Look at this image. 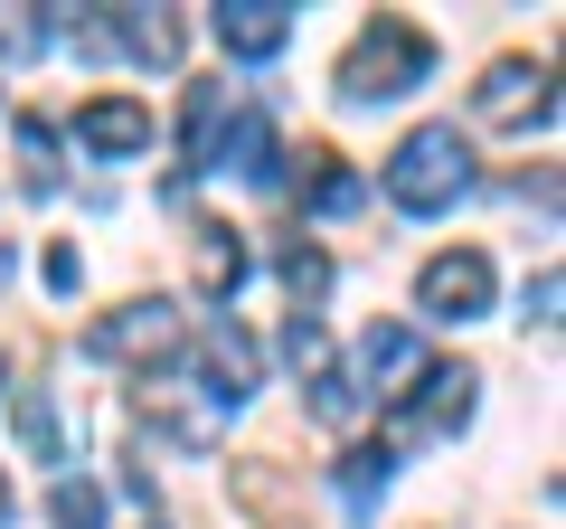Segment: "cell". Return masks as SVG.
Wrapping results in <instances>:
<instances>
[{
  "mask_svg": "<svg viewBox=\"0 0 566 529\" xmlns=\"http://www.w3.org/2000/svg\"><path fill=\"white\" fill-rule=\"evenodd\" d=\"M463 189H472V143L453 123H416V133L387 152V199H397L406 218H444Z\"/></svg>",
  "mask_w": 566,
  "mask_h": 529,
  "instance_id": "cell-1",
  "label": "cell"
},
{
  "mask_svg": "<svg viewBox=\"0 0 566 529\" xmlns=\"http://www.w3.org/2000/svg\"><path fill=\"white\" fill-rule=\"evenodd\" d=\"M424 76H434V39H424L416 20L359 29L349 58H340V95H349V104H397V95H416Z\"/></svg>",
  "mask_w": 566,
  "mask_h": 529,
  "instance_id": "cell-2",
  "label": "cell"
},
{
  "mask_svg": "<svg viewBox=\"0 0 566 529\" xmlns=\"http://www.w3.org/2000/svg\"><path fill=\"white\" fill-rule=\"evenodd\" d=\"M180 341H189V322H180V303H123V312H104L95 331H85V350L95 360H133V369H161V360H180Z\"/></svg>",
  "mask_w": 566,
  "mask_h": 529,
  "instance_id": "cell-3",
  "label": "cell"
},
{
  "mask_svg": "<svg viewBox=\"0 0 566 529\" xmlns=\"http://www.w3.org/2000/svg\"><path fill=\"white\" fill-rule=\"evenodd\" d=\"M424 369H434V360H424V341H416L406 322H368V331H359V387H349V397H378V407H397Z\"/></svg>",
  "mask_w": 566,
  "mask_h": 529,
  "instance_id": "cell-4",
  "label": "cell"
},
{
  "mask_svg": "<svg viewBox=\"0 0 566 529\" xmlns=\"http://www.w3.org/2000/svg\"><path fill=\"white\" fill-rule=\"evenodd\" d=\"M472 387H482V378H472L463 360H453V369L434 360V369L397 397V435H463V426H472Z\"/></svg>",
  "mask_w": 566,
  "mask_h": 529,
  "instance_id": "cell-5",
  "label": "cell"
},
{
  "mask_svg": "<svg viewBox=\"0 0 566 529\" xmlns=\"http://www.w3.org/2000/svg\"><path fill=\"white\" fill-rule=\"evenodd\" d=\"M416 303L434 312V322H472V312H491V256H482V246L434 256V264L416 274Z\"/></svg>",
  "mask_w": 566,
  "mask_h": 529,
  "instance_id": "cell-6",
  "label": "cell"
},
{
  "mask_svg": "<svg viewBox=\"0 0 566 529\" xmlns=\"http://www.w3.org/2000/svg\"><path fill=\"white\" fill-rule=\"evenodd\" d=\"M472 114H482V123H547V114H557L547 66L538 58H501L482 85H472Z\"/></svg>",
  "mask_w": 566,
  "mask_h": 529,
  "instance_id": "cell-7",
  "label": "cell"
},
{
  "mask_svg": "<svg viewBox=\"0 0 566 529\" xmlns=\"http://www.w3.org/2000/svg\"><path fill=\"white\" fill-rule=\"evenodd\" d=\"M76 143L95 162H133V152H151V114L133 95H95V104H76Z\"/></svg>",
  "mask_w": 566,
  "mask_h": 529,
  "instance_id": "cell-8",
  "label": "cell"
},
{
  "mask_svg": "<svg viewBox=\"0 0 566 529\" xmlns=\"http://www.w3.org/2000/svg\"><path fill=\"white\" fill-rule=\"evenodd\" d=\"M208 29H218L227 58H274V48L293 39V10H283V0H227Z\"/></svg>",
  "mask_w": 566,
  "mask_h": 529,
  "instance_id": "cell-9",
  "label": "cell"
},
{
  "mask_svg": "<svg viewBox=\"0 0 566 529\" xmlns=\"http://www.w3.org/2000/svg\"><path fill=\"white\" fill-rule=\"evenodd\" d=\"M199 369H208V397H218V407H245V397H255V341H245L237 322H218V331H208Z\"/></svg>",
  "mask_w": 566,
  "mask_h": 529,
  "instance_id": "cell-10",
  "label": "cell"
},
{
  "mask_svg": "<svg viewBox=\"0 0 566 529\" xmlns=\"http://www.w3.org/2000/svg\"><path fill=\"white\" fill-rule=\"evenodd\" d=\"M95 39L133 48V58H151V66H170V58H180V20H170V10H114V20H104Z\"/></svg>",
  "mask_w": 566,
  "mask_h": 529,
  "instance_id": "cell-11",
  "label": "cell"
},
{
  "mask_svg": "<svg viewBox=\"0 0 566 529\" xmlns=\"http://www.w3.org/2000/svg\"><path fill=\"white\" fill-rule=\"evenodd\" d=\"M387 473H397V454H387V445H349V454H340V473H331V483H340V510H349V520H368V510H378Z\"/></svg>",
  "mask_w": 566,
  "mask_h": 529,
  "instance_id": "cell-12",
  "label": "cell"
},
{
  "mask_svg": "<svg viewBox=\"0 0 566 529\" xmlns=\"http://www.w3.org/2000/svg\"><path fill=\"white\" fill-rule=\"evenodd\" d=\"M227 170H245L255 189H274V123H264L255 104H237V114H227Z\"/></svg>",
  "mask_w": 566,
  "mask_h": 529,
  "instance_id": "cell-13",
  "label": "cell"
},
{
  "mask_svg": "<svg viewBox=\"0 0 566 529\" xmlns=\"http://www.w3.org/2000/svg\"><path fill=\"white\" fill-rule=\"evenodd\" d=\"M303 199L322 208V218H340V208H359V170H349L331 143H312L303 152Z\"/></svg>",
  "mask_w": 566,
  "mask_h": 529,
  "instance_id": "cell-14",
  "label": "cell"
},
{
  "mask_svg": "<svg viewBox=\"0 0 566 529\" xmlns=\"http://www.w3.org/2000/svg\"><path fill=\"white\" fill-rule=\"evenodd\" d=\"M237 284H245V237H237V227H199V293L227 303Z\"/></svg>",
  "mask_w": 566,
  "mask_h": 529,
  "instance_id": "cell-15",
  "label": "cell"
},
{
  "mask_svg": "<svg viewBox=\"0 0 566 529\" xmlns=\"http://www.w3.org/2000/svg\"><path fill=\"white\" fill-rule=\"evenodd\" d=\"M218 123H227V95L218 85H189V123H180V162L189 170H218Z\"/></svg>",
  "mask_w": 566,
  "mask_h": 529,
  "instance_id": "cell-16",
  "label": "cell"
},
{
  "mask_svg": "<svg viewBox=\"0 0 566 529\" xmlns=\"http://www.w3.org/2000/svg\"><path fill=\"white\" fill-rule=\"evenodd\" d=\"M20 189L29 199L57 189V133H48V114H20Z\"/></svg>",
  "mask_w": 566,
  "mask_h": 529,
  "instance_id": "cell-17",
  "label": "cell"
},
{
  "mask_svg": "<svg viewBox=\"0 0 566 529\" xmlns=\"http://www.w3.org/2000/svg\"><path fill=\"white\" fill-rule=\"evenodd\" d=\"M20 445L39 464H66V435H57V407H48V387H20Z\"/></svg>",
  "mask_w": 566,
  "mask_h": 529,
  "instance_id": "cell-18",
  "label": "cell"
},
{
  "mask_svg": "<svg viewBox=\"0 0 566 529\" xmlns=\"http://www.w3.org/2000/svg\"><path fill=\"white\" fill-rule=\"evenodd\" d=\"M48 520H57V529H104V491L85 483V473H66V483L48 491Z\"/></svg>",
  "mask_w": 566,
  "mask_h": 529,
  "instance_id": "cell-19",
  "label": "cell"
},
{
  "mask_svg": "<svg viewBox=\"0 0 566 529\" xmlns=\"http://www.w3.org/2000/svg\"><path fill=\"white\" fill-rule=\"evenodd\" d=\"M283 284H293V312H312L331 293V256L322 246H283Z\"/></svg>",
  "mask_w": 566,
  "mask_h": 529,
  "instance_id": "cell-20",
  "label": "cell"
},
{
  "mask_svg": "<svg viewBox=\"0 0 566 529\" xmlns=\"http://www.w3.org/2000/svg\"><path fill=\"white\" fill-rule=\"evenodd\" d=\"M85 284V256L76 246H48V293H76Z\"/></svg>",
  "mask_w": 566,
  "mask_h": 529,
  "instance_id": "cell-21",
  "label": "cell"
},
{
  "mask_svg": "<svg viewBox=\"0 0 566 529\" xmlns=\"http://www.w3.org/2000/svg\"><path fill=\"white\" fill-rule=\"evenodd\" d=\"M557 264H547V274H538V284H528V322H538V331H557Z\"/></svg>",
  "mask_w": 566,
  "mask_h": 529,
  "instance_id": "cell-22",
  "label": "cell"
},
{
  "mask_svg": "<svg viewBox=\"0 0 566 529\" xmlns=\"http://www.w3.org/2000/svg\"><path fill=\"white\" fill-rule=\"evenodd\" d=\"M0 529H10V483H0Z\"/></svg>",
  "mask_w": 566,
  "mask_h": 529,
  "instance_id": "cell-23",
  "label": "cell"
}]
</instances>
